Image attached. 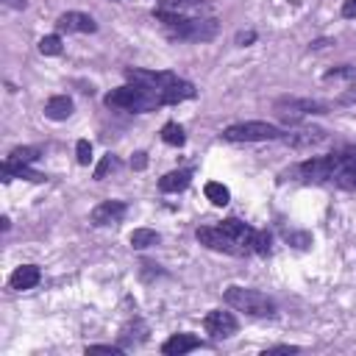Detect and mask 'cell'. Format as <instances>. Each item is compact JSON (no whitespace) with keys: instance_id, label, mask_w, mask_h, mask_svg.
<instances>
[{"instance_id":"obj_7","label":"cell","mask_w":356,"mask_h":356,"mask_svg":"<svg viewBox=\"0 0 356 356\" xmlns=\"http://www.w3.org/2000/svg\"><path fill=\"white\" fill-rule=\"evenodd\" d=\"M195 237H198L201 245H206V248H212V251H220V253H229V256H245V253L240 251V245H237L220 226H201V229L195 231Z\"/></svg>"},{"instance_id":"obj_36","label":"cell","mask_w":356,"mask_h":356,"mask_svg":"<svg viewBox=\"0 0 356 356\" xmlns=\"http://www.w3.org/2000/svg\"><path fill=\"white\" fill-rule=\"evenodd\" d=\"M9 9H26V0H3Z\"/></svg>"},{"instance_id":"obj_25","label":"cell","mask_w":356,"mask_h":356,"mask_svg":"<svg viewBox=\"0 0 356 356\" xmlns=\"http://www.w3.org/2000/svg\"><path fill=\"white\" fill-rule=\"evenodd\" d=\"M39 53H42V56H59V53H62V39H59L56 34L42 37V39H39Z\"/></svg>"},{"instance_id":"obj_18","label":"cell","mask_w":356,"mask_h":356,"mask_svg":"<svg viewBox=\"0 0 356 356\" xmlns=\"http://www.w3.org/2000/svg\"><path fill=\"white\" fill-rule=\"evenodd\" d=\"M70 114H73V100H70L67 95H53V98L45 103V117H51V120H56V123L67 120Z\"/></svg>"},{"instance_id":"obj_9","label":"cell","mask_w":356,"mask_h":356,"mask_svg":"<svg viewBox=\"0 0 356 356\" xmlns=\"http://www.w3.org/2000/svg\"><path fill=\"white\" fill-rule=\"evenodd\" d=\"M326 136L328 134L323 128H292V131L281 134V142L290 145V148H295V150H309V148L326 142Z\"/></svg>"},{"instance_id":"obj_13","label":"cell","mask_w":356,"mask_h":356,"mask_svg":"<svg viewBox=\"0 0 356 356\" xmlns=\"http://www.w3.org/2000/svg\"><path fill=\"white\" fill-rule=\"evenodd\" d=\"M125 217V204L123 201H103L92 209V223L95 226H112Z\"/></svg>"},{"instance_id":"obj_11","label":"cell","mask_w":356,"mask_h":356,"mask_svg":"<svg viewBox=\"0 0 356 356\" xmlns=\"http://www.w3.org/2000/svg\"><path fill=\"white\" fill-rule=\"evenodd\" d=\"M125 78H128L131 84H139V87L164 89V87H170L178 75H175V73H156V70H136V67H128V70H125Z\"/></svg>"},{"instance_id":"obj_2","label":"cell","mask_w":356,"mask_h":356,"mask_svg":"<svg viewBox=\"0 0 356 356\" xmlns=\"http://www.w3.org/2000/svg\"><path fill=\"white\" fill-rule=\"evenodd\" d=\"M106 106L142 114V112H153V109L164 106V100H161V89H150V87H139V84H125V87L112 89L106 95Z\"/></svg>"},{"instance_id":"obj_22","label":"cell","mask_w":356,"mask_h":356,"mask_svg":"<svg viewBox=\"0 0 356 356\" xmlns=\"http://www.w3.org/2000/svg\"><path fill=\"white\" fill-rule=\"evenodd\" d=\"M204 193H206V198H209L215 206H226V204L231 201V193H229V187H223L220 181H209V184L204 187Z\"/></svg>"},{"instance_id":"obj_26","label":"cell","mask_w":356,"mask_h":356,"mask_svg":"<svg viewBox=\"0 0 356 356\" xmlns=\"http://www.w3.org/2000/svg\"><path fill=\"white\" fill-rule=\"evenodd\" d=\"M331 184H337V187H342V190H356V164L348 167V170H342L339 175H334Z\"/></svg>"},{"instance_id":"obj_28","label":"cell","mask_w":356,"mask_h":356,"mask_svg":"<svg viewBox=\"0 0 356 356\" xmlns=\"http://www.w3.org/2000/svg\"><path fill=\"white\" fill-rule=\"evenodd\" d=\"M75 156H78V164H84V167H89V164H92V145H89V139H78V145H75Z\"/></svg>"},{"instance_id":"obj_5","label":"cell","mask_w":356,"mask_h":356,"mask_svg":"<svg viewBox=\"0 0 356 356\" xmlns=\"http://www.w3.org/2000/svg\"><path fill=\"white\" fill-rule=\"evenodd\" d=\"M273 109H276V114H278L284 123L298 125L303 117H309V114H323L328 106L320 103V100H306V98H278Z\"/></svg>"},{"instance_id":"obj_14","label":"cell","mask_w":356,"mask_h":356,"mask_svg":"<svg viewBox=\"0 0 356 356\" xmlns=\"http://www.w3.org/2000/svg\"><path fill=\"white\" fill-rule=\"evenodd\" d=\"M195 348H201V339H198L195 334H172V337L161 345V353H164V356H181V353H190V350H195Z\"/></svg>"},{"instance_id":"obj_6","label":"cell","mask_w":356,"mask_h":356,"mask_svg":"<svg viewBox=\"0 0 356 356\" xmlns=\"http://www.w3.org/2000/svg\"><path fill=\"white\" fill-rule=\"evenodd\" d=\"M220 34V23L215 17H190L181 31L170 34L172 39H187V42H209Z\"/></svg>"},{"instance_id":"obj_12","label":"cell","mask_w":356,"mask_h":356,"mask_svg":"<svg viewBox=\"0 0 356 356\" xmlns=\"http://www.w3.org/2000/svg\"><path fill=\"white\" fill-rule=\"evenodd\" d=\"M56 28L59 31H67V34H95L98 31V23L89 15H84V12H64L56 20Z\"/></svg>"},{"instance_id":"obj_20","label":"cell","mask_w":356,"mask_h":356,"mask_svg":"<svg viewBox=\"0 0 356 356\" xmlns=\"http://www.w3.org/2000/svg\"><path fill=\"white\" fill-rule=\"evenodd\" d=\"M145 339H148V326H145L142 320L128 323V326L123 328V334H120V345H123V348H134V345H139V342H145Z\"/></svg>"},{"instance_id":"obj_21","label":"cell","mask_w":356,"mask_h":356,"mask_svg":"<svg viewBox=\"0 0 356 356\" xmlns=\"http://www.w3.org/2000/svg\"><path fill=\"white\" fill-rule=\"evenodd\" d=\"M39 148H15L9 156H6V164H15V167H23V164H34L39 159Z\"/></svg>"},{"instance_id":"obj_29","label":"cell","mask_w":356,"mask_h":356,"mask_svg":"<svg viewBox=\"0 0 356 356\" xmlns=\"http://www.w3.org/2000/svg\"><path fill=\"white\" fill-rule=\"evenodd\" d=\"M253 253H270V234H267V231H256Z\"/></svg>"},{"instance_id":"obj_33","label":"cell","mask_w":356,"mask_h":356,"mask_svg":"<svg viewBox=\"0 0 356 356\" xmlns=\"http://www.w3.org/2000/svg\"><path fill=\"white\" fill-rule=\"evenodd\" d=\"M131 167H134V170H145V167H148V153H142V150H139V153H134Z\"/></svg>"},{"instance_id":"obj_24","label":"cell","mask_w":356,"mask_h":356,"mask_svg":"<svg viewBox=\"0 0 356 356\" xmlns=\"http://www.w3.org/2000/svg\"><path fill=\"white\" fill-rule=\"evenodd\" d=\"M161 139H164L167 145H172V148H181V145L187 142V136H184V128L178 125V123H167V125L161 128Z\"/></svg>"},{"instance_id":"obj_10","label":"cell","mask_w":356,"mask_h":356,"mask_svg":"<svg viewBox=\"0 0 356 356\" xmlns=\"http://www.w3.org/2000/svg\"><path fill=\"white\" fill-rule=\"evenodd\" d=\"M220 229L240 245V251L248 256V253H253V242H256V229H251V226H245L242 220H237V217H229V220H223L220 223Z\"/></svg>"},{"instance_id":"obj_15","label":"cell","mask_w":356,"mask_h":356,"mask_svg":"<svg viewBox=\"0 0 356 356\" xmlns=\"http://www.w3.org/2000/svg\"><path fill=\"white\" fill-rule=\"evenodd\" d=\"M39 278H42V273H39V267H37V265H23V267H17V270L12 273L9 287H12V290H17V292H23V290H34V287L39 284Z\"/></svg>"},{"instance_id":"obj_27","label":"cell","mask_w":356,"mask_h":356,"mask_svg":"<svg viewBox=\"0 0 356 356\" xmlns=\"http://www.w3.org/2000/svg\"><path fill=\"white\" fill-rule=\"evenodd\" d=\"M117 156H112V153H106L103 159H100V164H98V170H95V178H98V181H103V178L112 172V170H117Z\"/></svg>"},{"instance_id":"obj_23","label":"cell","mask_w":356,"mask_h":356,"mask_svg":"<svg viewBox=\"0 0 356 356\" xmlns=\"http://www.w3.org/2000/svg\"><path fill=\"white\" fill-rule=\"evenodd\" d=\"M156 242H159V234L153 229H134V234H131V248H136V251H145Z\"/></svg>"},{"instance_id":"obj_8","label":"cell","mask_w":356,"mask_h":356,"mask_svg":"<svg viewBox=\"0 0 356 356\" xmlns=\"http://www.w3.org/2000/svg\"><path fill=\"white\" fill-rule=\"evenodd\" d=\"M204 328H206V334H212L215 339H226V337L237 334L240 323H237V317H234L231 312L215 309V312H209V314L204 317Z\"/></svg>"},{"instance_id":"obj_19","label":"cell","mask_w":356,"mask_h":356,"mask_svg":"<svg viewBox=\"0 0 356 356\" xmlns=\"http://www.w3.org/2000/svg\"><path fill=\"white\" fill-rule=\"evenodd\" d=\"M206 6H209L206 0H159V9L178 12V15H187V17H190V12H204Z\"/></svg>"},{"instance_id":"obj_16","label":"cell","mask_w":356,"mask_h":356,"mask_svg":"<svg viewBox=\"0 0 356 356\" xmlns=\"http://www.w3.org/2000/svg\"><path fill=\"white\" fill-rule=\"evenodd\" d=\"M190 98H195V87H193L190 81H184V78H175L170 87L161 89L164 106H170V103H181V100H190Z\"/></svg>"},{"instance_id":"obj_34","label":"cell","mask_w":356,"mask_h":356,"mask_svg":"<svg viewBox=\"0 0 356 356\" xmlns=\"http://www.w3.org/2000/svg\"><path fill=\"white\" fill-rule=\"evenodd\" d=\"M342 17L356 20V0H345V3H342Z\"/></svg>"},{"instance_id":"obj_32","label":"cell","mask_w":356,"mask_h":356,"mask_svg":"<svg viewBox=\"0 0 356 356\" xmlns=\"http://www.w3.org/2000/svg\"><path fill=\"white\" fill-rule=\"evenodd\" d=\"M256 42V31H240L237 34V45L240 48H248V45H253Z\"/></svg>"},{"instance_id":"obj_1","label":"cell","mask_w":356,"mask_h":356,"mask_svg":"<svg viewBox=\"0 0 356 356\" xmlns=\"http://www.w3.org/2000/svg\"><path fill=\"white\" fill-rule=\"evenodd\" d=\"M356 164V148H345L331 156H317L295 164L287 175H292L295 181H334V175Z\"/></svg>"},{"instance_id":"obj_4","label":"cell","mask_w":356,"mask_h":356,"mask_svg":"<svg viewBox=\"0 0 356 356\" xmlns=\"http://www.w3.org/2000/svg\"><path fill=\"white\" fill-rule=\"evenodd\" d=\"M223 139L229 142H267V139H281V131L273 123L251 120V123H237L223 131Z\"/></svg>"},{"instance_id":"obj_30","label":"cell","mask_w":356,"mask_h":356,"mask_svg":"<svg viewBox=\"0 0 356 356\" xmlns=\"http://www.w3.org/2000/svg\"><path fill=\"white\" fill-rule=\"evenodd\" d=\"M87 353H109V356H120L123 345H89Z\"/></svg>"},{"instance_id":"obj_17","label":"cell","mask_w":356,"mask_h":356,"mask_svg":"<svg viewBox=\"0 0 356 356\" xmlns=\"http://www.w3.org/2000/svg\"><path fill=\"white\" fill-rule=\"evenodd\" d=\"M190 181H193V172L190 170H172V172H167L161 181H159V190L161 193H181V190L190 187Z\"/></svg>"},{"instance_id":"obj_31","label":"cell","mask_w":356,"mask_h":356,"mask_svg":"<svg viewBox=\"0 0 356 356\" xmlns=\"http://www.w3.org/2000/svg\"><path fill=\"white\" fill-rule=\"evenodd\" d=\"M287 240H290L295 248H309V245H312V237H309V234H301V231L287 234Z\"/></svg>"},{"instance_id":"obj_3","label":"cell","mask_w":356,"mask_h":356,"mask_svg":"<svg viewBox=\"0 0 356 356\" xmlns=\"http://www.w3.org/2000/svg\"><path fill=\"white\" fill-rule=\"evenodd\" d=\"M226 303L237 312H245L251 317H273L276 314V301L267 298L259 290H248V287H229L226 290Z\"/></svg>"},{"instance_id":"obj_35","label":"cell","mask_w":356,"mask_h":356,"mask_svg":"<svg viewBox=\"0 0 356 356\" xmlns=\"http://www.w3.org/2000/svg\"><path fill=\"white\" fill-rule=\"evenodd\" d=\"M295 350H298L295 345H278V348H270L267 353H295Z\"/></svg>"}]
</instances>
